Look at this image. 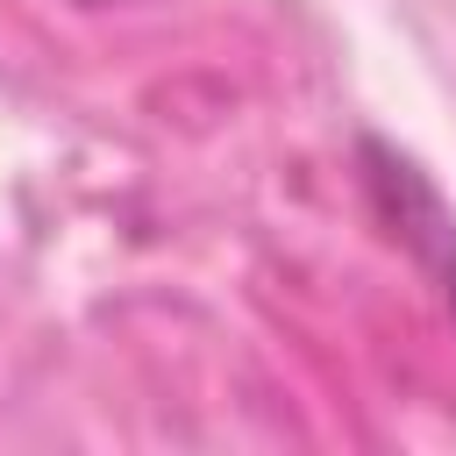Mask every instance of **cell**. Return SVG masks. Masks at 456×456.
<instances>
[{
	"label": "cell",
	"mask_w": 456,
	"mask_h": 456,
	"mask_svg": "<svg viewBox=\"0 0 456 456\" xmlns=\"http://www.w3.org/2000/svg\"><path fill=\"white\" fill-rule=\"evenodd\" d=\"M71 7H121V0H71Z\"/></svg>",
	"instance_id": "cell-1"
}]
</instances>
